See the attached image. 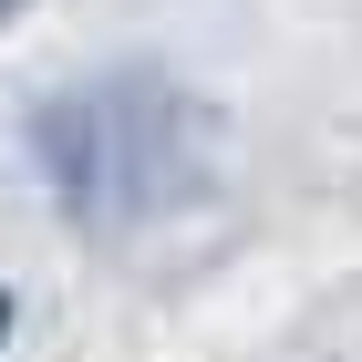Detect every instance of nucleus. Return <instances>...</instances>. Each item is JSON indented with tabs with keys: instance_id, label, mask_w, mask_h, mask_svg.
Masks as SVG:
<instances>
[{
	"instance_id": "obj_1",
	"label": "nucleus",
	"mask_w": 362,
	"mask_h": 362,
	"mask_svg": "<svg viewBox=\"0 0 362 362\" xmlns=\"http://www.w3.org/2000/svg\"><path fill=\"white\" fill-rule=\"evenodd\" d=\"M31 156L83 228H145L207 187V114L166 73H114L31 114Z\"/></svg>"
},
{
	"instance_id": "obj_2",
	"label": "nucleus",
	"mask_w": 362,
	"mask_h": 362,
	"mask_svg": "<svg viewBox=\"0 0 362 362\" xmlns=\"http://www.w3.org/2000/svg\"><path fill=\"white\" fill-rule=\"evenodd\" d=\"M0 341H11V290H0Z\"/></svg>"
},
{
	"instance_id": "obj_3",
	"label": "nucleus",
	"mask_w": 362,
	"mask_h": 362,
	"mask_svg": "<svg viewBox=\"0 0 362 362\" xmlns=\"http://www.w3.org/2000/svg\"><path fill=\"white\" fill-rule=\"evenodd\" d=\"M11 11H21V0H0V21H11Z\"/></svg>"
}]
</instances>
